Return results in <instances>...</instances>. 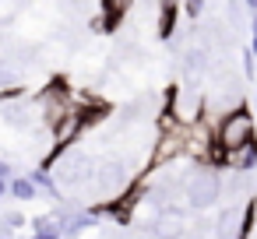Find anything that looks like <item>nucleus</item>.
Wrapping results in <instances>:
<instances>
[{"instance_id":"f257e3e1","label":"nucleus","mask_w":257,"mask_h":239,"mask_svg":"<svg viewBox=\"0 0 257 239\" xmlns=\"http://www.w3.org/2000/svg\"><path fill=\"white\" fill-rule=\"evenodd\" d=\"M250 141H257V120H253V113L246 106H236V109L222 113V120L215 123V144L232 151V148H243Z\"/></svg>"},{"instance_id":"f03ea898","label":"nucleus","mask_w":257,"mask_h":239,"mask_svg":"<svg viewBox=\"0 0 257 239\" xmlns=\"http://www.w3.org/2000/svg\"><path fill=\"white\" fill-rule=\"evenodd\" d=\"M218 197H222V176H218V169L197 162V169L187 172V186H183V200H187V207H194V211H208V207L218 204Z\"/></svg>"},{"instance_id":"7ed1b4c3","label":"nucleus","mask_w":257,"mask_h":239,"mask_svg":"<svg viewBox=\"0 0 257 239\" xmlns=\"http://www.w3.org/2000/svg\"><path fill=\"white\" fill-rule=\"evenodd\" d=\"M148 235L152 239H183L187 235V221L180 218L176 207H166V211H159L155 221H148Z\"/></svg>"},{"instance_id":"20e7f679","label":"nucleus","mask_w":257,"mask_h":239,"mask_svg":"<svg viewBox=\"0 0 257 239\" xmlns=\"http://www.w3.org/2000/svg\"><path fill=\"white\" fill-rule=\"evenodd\" d=\"M95 225H99L95 207H78V211H71L67 221H64V239H78L85 228H95Z\"/></svg>"},{"instance_id":"39448f33","label":"nucleus","mask_w":257,"mask_h":239,"mask_svg":"<svg viewBox=\"0 0 257 239\" xmlns=\"http://www.w3.org/2000/svg\"><path fill=\"white\" fill-rule=\"evenodd\" d=\"M29 176H32V183L39 186V193H46L50 200H64V193H60V183H57V176H53V169L50 165H39V169H29Z\"/></svg>"},{"instance_id":"423d86ee","label":"nucleus","mask_w":257,"mask_h":239,"mask_svg":"<svg viewBox=\"0 0 257 239\" xmlns=\"http://www.w3.org/2000/svg\"><path fill=\"white\" fill-rule=\"evenodd\" d=\"M131 4H134V0H102V11H99V18H102L106 32H113V29L123 22V15L131 11Z\"/></svg>"},{"instance_id":"0eeeda50","label":"nucleus","mask_w":257,"mask_h":239,"mask_svg":"<svg viewBox=\"0 0 257 239\" xmlns=\"http://www.w3.org/2000/svg\"><path fill=\"white\" fill-rule=\"evenodd\" d=\"M8 197H15L18 204H29V200L39 197V186L32 183L29 172H25V176H11V183H8Z\"/></svg>"},{"instance_id":"6e6552de","label":"nucleus","mask_w":257,"mask_h":239,"mask_svg":"<svg viewBox=\"0 0 257 239\" xmlns=\"http://www.w3.org/2000/svg\"><path fill=\"white\" fill-rule=\"evenodd\" d=\"M29 225H32V239H64V225L53 214H39Z\"/></svg>"},{"instance_id":"1a4fd4ad","label":"nucleus","mask_w":257,"mask_h":239,"mask_svg":"<svg viewBox=\"0 0 257 239\" xmlns=\"http://www.w3.org/2000/svg\"><path fill=\"white\" fill-rule=\"evenodd\" d=\"M173 29H176V0H162V8H159V36L173 39Z\"/></svg>"},{"instance_id":"9d476101","label":"nucleus","mask_w":257,"mask_h":239,"mask_svg":"<svg viewBox=\"0 0 257 239\" xmlns=\"http://www.w3.org/2000/svg\"><path fill=\"white\" fill-rule=\"evenodd\" d=\"M0 92H22V78L15 74L11 64L0 60Z\"/></svg>"},{"instance_id":"9b49d317","label":"nucleus","mask_w":257,"mask_h":239,"mask_svg":"<svg viewBox=\"0 0 257 239\" xmlns=\"http://www.w3.org/2000/svg\"><path fill=\"white\" fill-rule=\"evenodd\" d=\"M0 225H4V228H11V232H22L25 225H29V218L22 214V211H0Z\"/></svg>"},{"instance_id":"f8f14e48","label":"nucleus","mask_w":257,"mask_h":239,"mask_svg":"<svg viewBox=\"0 0 257 239\" xmlns=\"http://www.w3.org/2000/svg\"><path fill=\"white\" fill-rule=\"evenodd\" d=\"M204 64H208V60H204V50H197V46H194V50H187V53H183V67H187L190 74L204 71Z\"/></svg>"},{"instance_id":"ddd939ff","label":"nucleus","mask_w":257,"mask_h":239,"mask_svg":"<svg viewBox=\"0 0 257 239\" xmlns=\"http://www.w3.org/2000/svg\"><path fill=\"white\" fill-rule=\"evenodd\" d=\"M11 176H15V165L0 158V193H8V183H11Z\"/></svg>"},{"instance_id":"4468645a","label":"nucleus","mask_w":257,"mask_h":239,"mask_svg":"<svg viewBox=\"0 0 257 239\" xmlns=\"http://www.w3.org/2000/svg\"><path fill=\"white\" fill-rule=\"evenodd\" d=\"M239 57H243V74H246V78L253 81V74H257V60H253V53H250V46H246V50H243Z\"/></svg>"},{"instance_id":"2eb2a0df","label":"nucleus","mask_w":257,"mask_h":239,"mask_svg":"<svg viewBox=\"0 0 257 239\" xmlns=\"http://www.w3.org/2000/svg\"><path fill=\"white\" fill-rule=\"evenodd\" d=\"M183 11H187V18H190V22H197V18H201V11H204V0H183Z\"/></svg>"},{"instance_id":"dca6fc26","label":"nucleus","mask_w":257,"mask_h":239,"mask_svg":"<svg viewBox=\"0 0 257 239\" xmlns=\"http://www.w3.org/2000/svg\"><path fill=\"white\" fill-rule=\"evenodd\" d=\"M250 53L257 60V11H253V22H250Z\"/></svg>"},{"instance_id":"f3484780","label":"nucleus","mask_w":257,"mask_h":239,"mask_svg":"<svg viewBox=\"0 0 257 239\" xmlns=\"http://www.w3.org/2000/svg\"><path fill=\"white\" fill-rule=\"evenodd\" d=\"M243 4H246L250 11H257V0H243Z\"/></svg>"},{"instance_id":"a211bd4d","label":"nucleus","mask_w":257,"mask_h":239,"mask_svg":"<svg viewBox=\"0 0 257 239\" xmlns=\"http://www.w3.org/2000/svg\"><path fill=\"white\" fill-rule=\"evenodd\" d=\"M253 113H257V88H253Z\"/></svg>"},{"instance_id":"6ab92c4d","label":"nucleus","mask_w":257,"mask_h":239,"mask_svg":"<svg viewBox=\"0 0 257 239\" xmlns=\"http://www.w3.org/2000/svg\"><path fill=\"white\" fill-rule=\"evenodd\" d=\"M4 197H8V193H0V211H4Z\"/></svg>"},{"instance_id":"aec40b11","label":"nucleus","mask_w":257,"mask_h":239,"mask_svg":"<svg viewBox=\"0 0 257 239\" xmlns=\"http://www.w3.org/2000/svg\"><path fill=\"white\" fill-rule=\"evenodd\" d=\"M15 239H32V235H15Z\"/></svg>"}]
</instances>
